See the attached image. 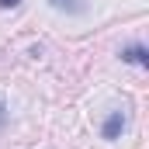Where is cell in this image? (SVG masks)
Listing matches in <instances>:
<instances>
[{
    "label": "cell",
    "mask_w": 149,
    "mask_h": 149,
    "mask_svg": "<svg viewBox=\"0 0 149 149\" xmlns=\"http://www.w3.org/2000/svg\"><path fill=\"white\" fill-rule=\"evenodd\" d=\"M121 132H125V111H111L101 125V135L108 142H114V139H121Z\"/></svg>",
    "instance_id": "cell-1"
},
{
    "label": "cell",
    "mask_w": 149,
    "mask_h": 149,
    "mask_svg": "<svg viewBox=\"0 0 149 149\" xmlns=\"http://www.w3.org/2000/svg\"><path fill=\"white\" fill-rule=\"evenodd\" d=\"M118 56H121V63H132V66H149V52H146V45H139V42H135V45H125Z\"/></svg>",
    "instance_id": "cell-2"
},
{
    "label": "cell",
    "mask_w": 149,
    "mask_h": 149,
    "mask_svg": "<svg viewBox=\"0 0 149 149\" xmlns=\"http://www.w3.org/2000/svg\"><path fill=\"white\" fill-rule=\"evenodd\" d=\"M49 3H52L56 10H70V14H80V10H83L80 0H49Z\"/></svg>",
    "instance_id": "cell-3"
},
{
    "label": "cell",
    "mask_w": 149,
    "mask_h": 149,
    "mask_svg": "<svg viewBox=\"0 0 149 149\" xmlns=\"http://www.w3.org/2000/svg\"><path fill=\"white\" fill-rule=\"evenodd\" d=\"M3 128H7V104L0 101V132H3Z\"/></svg>",
    "instance_id": "cell-4"
},
{
    "label": "cell",
    "mask_w": 149,
    "mask_h": 149,
    "mask_svg": "<svg viewBox=\"0 0 149 149\" xmlns=\"http://www.w3.org/2000/svg\"><path fill=\"white\" fill-rule=\"evenodd\" d=\"M21 0H0V7H17Z\"/></svg>",
    "instance_id": "cell-5"
}]
</instances>
